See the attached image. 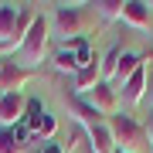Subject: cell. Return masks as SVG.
Here are the masks:
<instances>
[{
	"label": "cell",
	"instance_id": "obj_13",
	"mask_svg": "<svg viewBox=\"0 0 153 153\" xmlns=\"http://www.w3.org/2000/svg\"><path fill=\"white\" fill-rule=\"evenodd\" d=\"M61 48H68L71 55H75V61H78V68H85V65H92V44H88V38L82 34V38H71V41H65Z\"/></svg>",
	"mask_w": 153,
	"mask_h": 153
},
{
	"label": "cell",
	"instance_id": "obj_20",
	"mask_svg": "<svg viewBox=\"0 0 153 153\" xmlns=\"http://www.w3.org/2000/svg\"><path fill=\"white\" fill-rule=\"evenodd\" d=\"M146 136H150V153H153V112H150V123H146Z\"/></svg>",
	"mask_w": 153,
	"mask_h": 153
},
{
	"label": "cell",
	"instance_id": "obj_19",
	"mask_svg": "<svg viewBox=\"0 0 153 153\" xmlns=\"http://www.w3.org/2000/svg\"><path fill=\"white\" fill-rule=\"evenodd\" d=\"M41 153H65V146H58V143H48V146H41Z\"/></svg>",
	"mask_w": 153,
	"mask_h": 153
},
{
	"label": "cell",
	"instance_id": "obj_4",
	"mask_svg": "<svg viewBox=\"0 0 153 153\" xmlns=\"http://www.w3.org/2000/svg\"><path fill=\"white\" fill-rule=\"evenodd\" d=\"M88 21H92V14H88V10H82V7H68V4H61L58 10H55V24L61 27L65 41L82 38V31L88 27Z\"/></svg>",
	"mask_w": 153,
	"mask_h": 153
},
{
	"label": "cell",
	"instance_id": "obj_8",
	"mask_svg": "<svg viewBox=\"0 0 153 153\" xmlns=\"http://www.w3.org/2000/svg\"><path fill=\"white\" fill-rule=\"evenodd\" d=\"M123 24H129V27H136V31H150V24H153L150 4H143V0H126V7H123Z\"/></svg>",
	"mask_w": 153,
	"mask_h": 153
},
{
	"label": "cell",
	"instance_id": "obj_10",
	"mask_svg": "<svg viewBox=\"0 0 153 153\" xmlns=\"http://www.w3.org/2000/svg\"><path fill=\"white\" fill-rule=\"evenodd\" d=\"M88 105H92V109H99L102 116H112L116 112V88L109 85V82H102V85H95L92 92L88 95H82Z\"/></svg>",
	"mask_w": 153,
	"mask_h": 153
},
{
	"label": "cell",
	"instance_id": "obj_7",
	"mask_svg": "<svg viewBox=\"0 0 153 153\" xmlns=\"http://www.w3.org/2000/svg\"><path fill=\"white\" fill-rule=\"evenodd\" d=\"M31 78V71L27 68H21V65H14V61H0V95H7V92H21V85Z\"/></svg>",
	"mask_w": 153,
	"mask_h": 153
},
{
	"label": "cell",
	"instance_id": "obj_3",
	"mask_svg": "<svg viewBox=\"0 0 153 153\" xmlns=\"http://www.w3.org/2000/svg\"><path fill=\"white\" fill-rule=\"evenodd\" d=\"M24 126L31 129V136L51 140L58 133V119L41 105V99H27V112H24Z\"/></svg>",
	"mask_w": 153,
	"mask_h": 153
},
{
	"label": "cell",
	"instance_id": "obj_9",
	"mask_svg": "<svg viewBox=\"0 0 153 153\" xmlns=\"http://www.w3.org/2000/svg\"><path fill=\"white\" fill-rule=\"evenodd\" d=\"M119 88H123V102L126 105L143 102V95H146V61H143V65L126 78V85H119Z\"/></svg>",
	"mask_w": 153,
	"mask_h": 153
},
{
	"label": "cell",
	"instance_id": "obj_17",
	"mask_svg": "<svg viewBox=\"0 0 153 153\" xmlns=\"http://www.w3.org/2000/svg\"><path fill=\"white\" fill-rule=\"evenodd\" d=\"M92 7H95V14H99V17H105V21H116V17H123V7H126V4H123V0H95Z\"/></svg>",
	"mask_w": 153,
	"mask_h": 153
},
{
	"label": "cell",
	"instance_id": "obj_15",
	"mask_svg": "<svg viewBox=\"0 0 153 153\" xmlns=\"http://www.w3.org/2000/svg\"><path fill=\"white\" fill-rule=\"evenodd\" d=\"M140 65H143V55H133V51H126L123 61H119V68H116V85H126V78H129Z\"/></svg>",
	"mask_w": 153,
	"mask_h": 153
},
{
	"label": "cell",
	"instance_id": "obj_22",
	"mask_svg": "<svg viewBox=\"0 0 153 153\" xmlns=\"http://www.w3.org/2000/svg\"><path fill=\"white\" fill-rule=\"evenodd\" d=\"M116 153H123V150H116Z\"/></svg>",
	"mask_w": 153,
	"mask_h": 153
},
{
	"label": "cell",
	"instance_id": "obj_21",
	"mask_svg": "<svg viewBox=\"0 0 153 153\" xmlns=\"http://www.w3.org/2000/svg\"><path fill=\"white\" fill-rule=\"evenodd\" d=\"M146 92H150V95H153V75H150V78H146Z\"/></svg>",
	"mask_w": 153,
	"mask_h": 153
},
{
	"label": "cell",
	"instance_id": "obj_18",
	"mask_svg": "<svg viewBox=\"0 0 153 153\" xmlns=\"http://www.w3.org/2000/svg\"><path fill=\"white\" fill-rule=\"evenodd\" d=\"M55 68H58V71H71V75L82 71V68H78V61H75V55H71L68 48H58V51H55Z\"/></svg>",
	"mask_w": 153,
	"mask_h": 153
},
{
	"label": "cell",
	"instance_id": "obj_1",
	"mask_svg": "<svg viewBox=\"0 0 153 153\" xmlns=\"http://www.w3.org/2000/svg\"><path fill=\"white\" fill-rule=\"evenodd\" d=\"M105 126H109V133H112V143H116V150H123V153H146L150 150V136H146V129L133 119V116H126V112H112L109 119H105Z\"/></svg>",
	"mask_w": 153,
	"mask_h": 153
},
{
	"label": "cell",
	"instance_id": "obj_12",
	"mask_svg": "<svg viewBox=\"0 0 153 153\" xmlns=\"http://www.w3.org/2000/svg\"><path fill=\"white\" fill-rule=\"evenodd\" d=\"M68 105H71V112H75V119L82 123V129H88V126H99V123H105V119H102V112H99V109H92V105H88L82 95H71V99H68Z\"/></svg>",
	"mask_w": 153,
	"mask_h": 153
},
{
	"label": "cell",
	"instance_id": "obj_6",
	"mask_svg": "<svg viewBox=\"0 0 153 153\" xmlns=\"http://www.w3.org/2000/svg\"><path fill=\"white\" fill-rule=\"evenodd\" d=\"M95 85H102V61L92 58V65H85L78 75H71V95H88Z\"/></svg>",
	"mask_w": 153,
	"mask_h": 153
},
{
	"label": "cell",
	"instance_id": "obj_14",
	"mask_svg": "<svg viewBox=\"0 0 153 153\" xmlns=\"http://www.w3.org/2000/svg\"><path fill=\"white\" fill-rule=\"evenodd\" d=\"M123 55H126V48L123 44H112L109 48V55L102 58V82H116V68H119V61H123Z\"/></svg>",
	"mask_w": 153,
	"mask_h": 153
},
{
	"label": "cell",
	"instance_id": "obj_16",
	"mask_svg": "<svg viewBox=\"0 0 153 153\" xmlns=\"http://www.w3.org/2000/svg\"><path fill=\"white\" fill-rule=\"evenodd\" d=\"M24 150H27V143L17 140L14 129H4L0 126V153H24Z\"/></svg>",
	"mask_w": 153,
	"mask_h": 153
},
{
	"label": "cell",
	"instance_id": "obj_2",
	"mask_svg": "<svg viewBox=\"0 0 153 153\" xmlns=\"http://www.w3.org/2000/svg\"><path fill=\"white\" fill-rule=\"evenodd\" d=\"M44 55H48V17L38 14L34 17V24H31V31L24 34V41L17 44V51H14V65H21V68H38Z\"/></svg>",
	"mask_w": 153,
	"mask_h": 153
},
{
	"label": "cell",
	"instance_id": "obj_5",
	"mask_svg": "<svg viewBox=\"0 0 153 153\" xmlns=\"http://www.w3.org/2000/svg\"><path fill=\"white\" fill-rule=\"evenodd\" d=\"M24 112H27V95H24V92H7V95H0V126H4V129L24 123Z\"/></svg>",
	"mask_w": 153,
	"mask_h": 153
},
{
	"label": "cell",
	"instance_id": "obj_11",
	"mask_svg": "<svg viewBox=\"0 0 153 153\" xmlns=\"http://www.w3.org/2000/svg\"><path fill=\"white\" fill-rule=\"evenodd\" d=\"M85 136H88V153H116L112 133H109V126H105V123L88 126V129H85Z\"/></svg>",
	"mask_w": 153,
	"mask_h": 153
}]
</instances>
